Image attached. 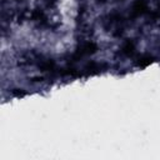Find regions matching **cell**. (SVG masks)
<instances>
[{
	"mask_svg": "<svg viewBox=\"0 0 160 160\" xmlns=\"http://www.w3.org/2000/svg\"><path fill=\"white\" fill-rule=\"evenodd\" d=\"M148 8V4L145 0H136L132 5V10H131V16H139L141 15Z\"/></svg>",
	"mask_w": 160,
	"mask_h": 160,
	"instance_id": "1",
	"label": "cell"
},
{
	"mask_svg": "<svg viewBox=\"0 0 160 160\" xmlns=\"http://www.w3.org/2000/svg\"><path fill=\"white\" fill-rule=\"evenodd\" d=\"M152 61H154V60H152V56H150V55H144V56H141V58L139 59V61L136 62V65L140 66V68H145V66L150 65Z\"/></svg>",
	"mask_w": 160,
	"mask_h": 160,
	"instance_id": "2",
	"label": "cell"
},
{
	"mask_svg": "<svg viewBox=\"0 0 160 160\" xmlns=\"http://www.w3.org/2000/svg\"><path fill=\"white\" fill-rule=\"evenodd\" d=\"M121 51H122L124 54H126V55H130V54L134 51V42H132V41H126V42L122 45Z\"/></svg>",
	"mask_w": 160,
	"mask_h": 160,
	"instance_id": "3",
	"label": "cell"
}]
</instances>
